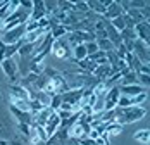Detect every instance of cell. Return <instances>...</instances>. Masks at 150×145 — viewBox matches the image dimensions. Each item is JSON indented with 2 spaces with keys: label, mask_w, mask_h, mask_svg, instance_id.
Instances as JSON below:
<instances>
[{
  "label": "cell",
  "mask_w": 150,
  "mask_h": 145,
  "mask_svg": "<svg viewBox=\"0 0 150 145\" xmlns=\"http://www.w3.org/2000/svg\"><path fill=\"white\" fill-rule=\"evenodd\" d=\"M116 111V123L124 124V123H135L140 121L142 117L147 114L145 107H136V105H129V107H117Z\"/></svg>",
  "instance_id": "1"
},
{
  "label": "cell",
  "mask_w": 150,
  "mask_h": 145,
  "mask_svg": "<svg viewBox=\"0 0 150 145\" xmlns=\"http://www.w3.org/2000/svg\"><path fill=\"white\" fill-rule=\"evenodd\" d=\"M59 126H60V117H59V114H57V112L54 111V112L50 114V117L47 119L45 126H43V128H45V131H47V136L50 138V136H52V135L55 133V130H57Z\"/></svg>",
  "instance_id": "2"
},
{
  "label": "cell",
  "mask_w": 150,
  "mask_h": 145,
  "mask_svg": "<svg viewBox=\"0 0 150 145\" xmlns=\"http://www.w3.org/2000/svg\"><path fill=\"white\" fill-rule=\"evenodd\" d=\"M52 52L57 55L59 59H66L69 55V50H67V45L64 43L62 40H55V42H52Z\"/></svg>",
  "instance_id": "3"
},
{
  "label": "cell",
  "mask_w": 150,
  "mask_h": 145,
  "mask_svg": "<svg viewBox=\"0 0 150 145\" xmlns=\"http://www.w3.org/2000/svg\"><path fill=\"white\" fill-rule=\"evenodd\" d=\"M133 29H135V35L140 36V42H143V43L149 42V24L147 23H138V24L133 26Z\"/></svg>",
  "instance_id": "4"
},
{
  "label": "cell",
  "mask_w": 150,
  "mask_h": 145,
  "mask_svg": "<svg viewBox=\"0 0 150 145\" xmlns=\"http://www.w3.org/2000/svg\"><path fill=\"white\" fill-rule=\"evenodd\" d=\"M2 69H4V72H5L11 80H14L16 72H17V64H16L12 59H4V60H2Z\"/></svg>",
  "instance_id": "5"
},
{
  "label": "cell",
  "mask_w": 150,
  "mask_h": 145,
  "mask_svg": "<svg viewBox=\"0 0 150 145\" xmlns=\"http://www.w3.org/2000/svg\"><path fill=\"white\" fill-rule=\"evenodd\" d=\"M105 17L107 19H116V17H119V16H122V9H121L119 2H110V5L107 7V11H105Z\"/></svg>",
  "instance_id": "6"
},
{
  "label": "cell",
  "mask_w": 150,
  "mask_h": 145,
  "mask_svg": "<svg viewBox=\"0 0 150 145\" xmlns=\"http://www.w3.org/2000/svg\"><path fill=\"white\" fill-rule=\"evenodd\" d=\"M45 2H35V7H33V11H31V19L33 21H40V19H43V16H45Z\"/></svg>",
  "instance_id": "7"
},
{
  "label": "cell",
  "mask_w": 150,
  "mask_h": 145,
  "mask_svg": "<svg viewBox=\"0 0 150 145\" xmlns=\"http://www.w3.org/2000/svg\"><path fill=\"white\" fill-rule=\"evenodd\" d=\"M11 97H14V99H21V100H30V92L26 90V88L23 87H11Z\"/></svg>",
  "instance_id": "8"
},
{
  "label": "cell",
  "mask_w": 150,
  "mask_h": 145,
  "mask_svg": "<svg viewBox=\"0 0 150 145\" xmlns=\"http://www.w3.org/2000/svg\"><path fill=\"white\" fill-rule=\"evenodd\" d=\"M119 90H121V93H124L126 97H135V95L143 93V88L140 85H126V87L119 88Z\"/></svg>",
  "instance_id": "9"
},
{
  "label": "cell",
  "mask_w": 150,
  "mask_h": 145,
  "mask_svg": "<svg viewBox=\"0 0 150 145\" xmlns=\"http://www.w3.org/2000/svg\"><path fill=\"white\" fill-rule=\"evenodd\" d=\"M121 131H122V124L116 123V121L105 124V135H110V133H112V135H119Z\"/></svg>",
  "instance_id": "10"
},
{
  "label": "cell",
  "mask_w": 150,
  "mask_h": 145,
  "mask_svg": "<svg viewBox=\"0 0 150 145\" xmlns=\"http://www.w3.org/2000/svg\"><path fill=\"white\" fill-rule=\"evenodd\" d=\"M86 57H88V54H86L85 43L76 45V47H74V59H76V62H79V60H85Z\"/></svg>",
  "instance_id": "11"
},
{
  "label": "cell",
  "mask_w": 150,
  "mask_h": 145,
  "mask_svg": "<svg viewBox=\"0 0 150 145\" xmlns=\"http://www.w3.org/2000/svg\"><path fill=\"white\" fill-rule=\"evenodd\" d=\"M36 100L40 102L43 107H50V100H52V95H48L47 92H43V90H40L38 92V95H36Z\"/></svg>",
  "instance_id": "12"
},
{
  "label": "cell",
  "mask_w": 150,
  "mask_h": 145,
  "mask_svg": "<svg viewBox=\"0 0 150 145\" xmlns=\"http://www.w3.org/2000/svg\"><path fill=\"white\" fill-rule=\"evenodd\" d=\"M135 140H136V142H142V144H145V145H149V142H150V133H149V130L136 131V133H135Z\"/></svg>",
  "instance_id": "13"
},
{
  "label": "cell",
  "mask_w": 150,
  "mask_h": 145,
  "mask_svg": "<svg viewBox=\"0 0 150 145\" xmlns=\"http://www.w3.org/2000/svg\"><path fill=\"white\" fill-rule=\"evenodd\" d=\"M121 83H122V87H126V85H136L135 72H133V71L122 72V80H121Z\"/></svg>",
  "instance_id": "14"
},
{
  "label": "cell",
  "mask_w": 150,
  "mask_h": 145,
  "mask_svg": "<svg viewBox=\"0 0 150 145\" xmlns=\"http://www.w3.org/2000/svg\"><path fill=\"white\" fill-rule=\"evenodd\" d=\"M112 28L116 29V31H122V29L126 28V21H124V16H119V17H116V19H112Z\"/></svg>",
  "instance_id": "15"
},
{
  "label": "cell",
  "mask_w": 150,
  "mask_h": 145,
  "mask_svg": "<svg viewBox=\"0 0 150 145\" xmlns=\"http://www.w3.org/2000/svg\"><path fill=\"white\" fill-rule=\"evenodd\" d=\"M88 4V7H91L95 12H98V14H105V11H107V7L104 5V2H86Z\"/></svg>",
  "instance_id": "16"
},
{
  "label": "cell",
  "mask_w": 150,
  "mask_h": 145,
  "mask_svg": "<svg viewBox=\"0 0 150 145\" xmlns=\"http://www.w3.org/2000/svg\"><path fill=\"white\" fill-rule=\"evenodd\" d=\"M60 104H62V95H59V93H55V95H52V100H50V109H59Z\"/></svg>",
  "instance_id": "17"
},
{
  "label": "cell",
  "mask_w": 150,
  "mask_h": 145,
  "mask_svg": "<svg viewBox=\"0 0 150 145\" xmlns=\"http://www.w3.org/2000/svg\"><path fill=\"white\" fill-rule=\"evenodd\" d=\"M97 47H98V50H102V52H105L107 48H109V50H112V43H110L107 38H102V40H98V42H97Z\"/></svg>",
  "instance_id": "18"
},
{
  "label": "cell",
  "mask_w": 150,
  "mask_h": 145,
  "mask_svg": "<svg viewBox=\"0 0 150 145\" xmlns=\"http://www.w3.org/2000/svg\"><path fill=\"white\" fill-rule=\"evenodd\" d=\"M85 48H86V54L91 55L95 52H98V47H97V42H90V43H85Z\"/></svg>",
  "instance_id": "19"
},
{
  "label": "cell",
  "mask_w": 150,
  "mask_h": 145,
  "mask_svg": "<svg viewBox=\"0 0 150 145\" xmlns=\"http://www.w3.org/2000/svg\"><path fill=\"white\" fill-rule=\"evenodd\" d=\"M42 109H45V107H43V105H42V104H40L38 100H33V102H30V111H33L35 114H36V112H40Z\"/></svg>",
  "instance_id": "20"
},
{
  "label": "cell",
  "mask_w": 150,
  "mask_h": 145,
  "mask_svg": "<svg viewBox=\"0 0 150 145\" xmlns=\"http://www.w3.org/2000/svg\"><path fill=\"white\" fill-rule=\"evenodd\" d=\"M66 26H57V28H54V38H55V40H59L60 38V35H64V33H66Z\"/></svg>",
  "instance_id": "21"
},
{
  "label": "cell",
  "mask_w": 150,
  "mask_h": 145,
  "mask_svg": "<svg viewBox=\"0 0 150 145\" xmlns=\"http://www.w3.org/2000/svg\"><path fill=\"white\" fill-rule=\"evenodd\" d=\"M74 7H78V11H88V4L86 2H76Z\"/></svg>",
  "instance_id": "22"
},
{
  "label": "cell",
  "mask_w": 150,
  "mask_h": 145,
  "mask_svg": "<svg viewBox=\"0 0 150 145\" xmlns=\"http://www.w3.org/2000/svg\"><path fill=\"white\" fill-rule=\"evenodd\" d=\"M26 80H28V83H35V81L38 80V74H36V72H30V74L26 76Z\"/></svg>",
  "instance_id": "23"
},
{
  "label": "cell",
  "mask_w": 150,
  "mask_h": 145,
  "mask_svg": "<svg viewBox=\"0 0 150 145\" xmlns=\"http://www.w3.org/2000/svg\"><path fill=\"white\" fill-rule=\"evenodd\" d=\"M138 78H140V81H142V83H143V85H149V74H140V72H138Z\"/></svg>",
  "instance_id": "24"
}]
</instances>
